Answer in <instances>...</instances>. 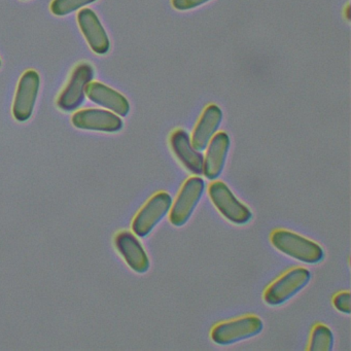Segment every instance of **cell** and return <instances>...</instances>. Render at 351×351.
I'll return each mask as SVG.
<instances>
[{
  "label": "cell",
  "instance_id": "obj_11",
  "mask_svg": "<svg viewBox=\"0 0 351 351\" xmlns=\"http://www.w3.org/2000/svg\"><path fill=\"white\" fill-rule=\"evenodd\" d=\"M230 147L231 139L226 132L217 133L211 138L206 147L207 152L203 165V174L207 180H217L223 173Z\"/></svg>",
  "mask_w": 351,
  "mask_h": 351
},
{
  "label": "cell",
  "instance_id": "obj_18",
  "mask_svg": "<svg viewBox=\"0 0 351 351\" xmlns=\"http://www.w3.org/2000/svg\"><path fill=\"white\" fill-rule=\"evenodd\" d=\"M334 307L341 313L350 314V293L342 291L337 293L332 299Z\"/></svg>",
  "mask_w": 351,
  "mask_h": 351
},
{
  "label": "cell",
  "instance_id": "obj_20",
  "mask_svg": "<svg viewBox=\"0 0 351 351\" xmlns=\"http://www.w3.org/2000/svg\"><path fill=\"white\" fill-rule=\"evenodd\" d=\"M349 9H350V8H349V5H347V8H346V17H347V20L350 19V17H349Z\"/></svg>",
  "mask_w": 351,
  "mask_h": 351
},
{
  "label": "cell",
  "instance_id": "obj_19",
  "mask_svg": "<svg viewBox=\"0 0 351 351\" xmlns=\"http://www.w3.org/2000/svg\"><path fill=\"white\" fill-rule=\"evenodd\" d=\"M210 0H172V5L178 11H190L205 5Z\"/></svg>",
  "mask_w": 351,
  "mask_h": 351
},
{
  "label": "cell",
  "instance_id": "obj_4",
  "mask_svg": "<svg viewBox=\"0 0 351 351\" xmlns=\"http://www.w3.org/2000/svg\"><path fill=\"white\" fill-rule=\"evenodd\" d=\"M209 198L215 208L228 221L235 225H245L252 219V213L240 202L225 182L217 180L208 188Z\"/></svg>",
  "mask_w": 351,
  "mask_h": 351
},
{
  "label": "cell",
  "instance_id": "obj_2",
  "mask_svg": "<svg viewBox=\"0 0 351 351\" xmlns=\"http://www.w3.org/2000/svg\"><path fill=\"white\" fill-rule=\"evenodd\" d=\"M311 273L303 267H295L281 275L271 283L264 293L265 303L269 306H280L295 297L307 287Z\"/></svg>",
  "mask_w": 351,
  "mask_h": 351
},
{
  "label": "cell",
  "instance_id": "obj_3",
  "mask_svg": "<svg viewBox=\"0 0 351 351\" xmlns=\"http://www.w3.org/2000/svg\"><path fill=\"white\" fill-rule=\"evenodd\" d=\"M264 328L262 319L256 315H245L221 322L211 330V339L221 346L235 344L254 338Z\"/></svg>",
  "mask_w": 351,
  "mask_h": 351
},
{
  "label": "cell",
  "instance_id": "obj_6",
  "mask_svg": "<svg viewBox=\"0 0 351 351\" xmlns=\"http://www.w3.org/2000/svg\"><path fill=\"white\" fill-rule=\"evenodd\" d=\"M172 197L168 193L159 192L149 198L133 219L132 230L139 237H147L171 208Z\"/></svg>",
  "mask_w": 351,
  "mask_h": 351
},
{
  "label": "cell",
  "instance_id": "obj_15",
  "mask_svg": "<svg viewBox=\"0 0 351 351\" xmlns=\"http://www.w3.org/2000/svg\"><path fill=\"white\" fill-rule=\"evenodd\" d=\"M223 117L221 108L215 104H210L205 108L195 127L192 138H191L195 149L199 152L206 149L211 138L217 134L223 122Z\"/></svg>",
  "mask_w": 351,
  "mask_h": 351
},
{
  "label": "cell",
  "instance_id": "obj_17",
  "mask_svg": "<svg viewBox=\"0 0 351 351\" xmlns=\"http://www.w3.org/2000/svg\"><path fill=\"white\" fill-rule=\"evenodd\" d=\"M95 1L96 0H53L50 9L55 16L63 17Z\"/></svg>",
  "mask_w": 351,
  "mask_h": 351
},
{
  "label": "cell",
  "instance_id": "obj_1",
  "mask_svg": "<svg viewBox=\"0 0 351 351\" xmlns=\"http://www.w3.org/2000/svg\"><path fill=\"white\" fill-rule=\"evenodd\" d=\"M272 245L289 258L305 264H318L324 258L322 246L289 230H275L270 236Z\"/></svg>",
  "mask_w": 351,
  "mask_h": 351
},
{
  "label": "cell",
  "instance_id": "obj_8",
  "mask_svg": "<svg viewBox=\"0 0 351 351\" xmlns=\"http://www.w3.org/2000/svg\"><path fill=\"white\" fill-rule=\"evenodd\" d=\"M40 75L34 69L26 71L18 84L13 104V116L19 122L29 120L40 91Z\"/></svg>",
  "mask_w": 351,
  "mask_h": 351
},
{
  "label": "cell",
  "instance_id": "obj_16",
  "mask_svg": "<svg viewBox=\"0 0 351 351\" xmlns=\"http://www.w3.org/2000/svg\"><path fill=\"white\" fill-rule=\"evenodd\" d=\"M334 342L332 330L324 324H318L312 330L308 350L332 351L334 348Z\"/></svg>",
  "mask_w": 351,
  "mask_h": 351
},
{
  "label": "cell",
  "instance_id": "obj_9",
  "mask_svg": "<svg viewBox=\"0 0 351 351\" xmlns=\"http://www.w3.org/2000/svg\"><path fill=\"white\" fill-rule=\"evenodd\" d=\"M71 122L75 128L108 133L118 132L124 126L118 114L98 108L79 110L73 114Z\"/></svg>",
  "mask_w": 351,
  "mask_h": 351
},
{
  "label": "cell",
  "instance_id": "obj_5",
  "mask_svg": "<svg viewBox=\"0 0 351 351\" xmlns=\"http://www.w3.org/2000/svg\"><path fill=\"white\" fill-rule=\"evenodd\" d=\"M204 190L205 182L199 176H193L184 182L170 208L169 221L172 225L182 227L188 223L198 206Z\"/></svg>",
  "mask_w": 351,
  "mask_h": 351
},
{
  "label": "cell",
  "instance_id": "obj_10",
  "mask_svg": "<svg viewBox=\"0 0 351 351\" xmlns=\"http://www.w3.org/2000/svg\"><path fill=\"white\" fill-rule=\"evenodd\" d=\"M77 23L88 45L95 54L104 55L110 51V42L99 18L91 9H83L77 14Z\"/></svg>",
  "mask_w": 351,
  "mask_h": 351
},
{
  "label": "cell",
  "instance_id": "obj_14",
  "mask_svg": "<svg viewBox=\"0 0 351 351\" xmlns=\"http://www.w3.org/2000/svg\"><path fill=\"white\" fill-rule=\"evenodd\" d=\"M117 250L134 272L143 274L149 269V258L136 237L130 232H121L116 237Z\"/></svg>",
  "mask_w": 351,
  "mask_h": 351
},
{
  "label": "cell",
  "instance_id": "obj_7",
  "mask_svg": "<svg viewBox=\"0 0 351 351\" xmlns=\"http://www.w3.org/2000/svg\"><path fill=\"white\" fill-rule=\"evenodd\" d=\"M94 77V69L88 63L75 67L66 87L57 100V106L64 112H73L81 106L86 97V87Z\"/></svg>",
  "mask_w": 351,
  "mask_h": 351
},
{
  "label": "cell",
  "instance_id": "obj_12",
  "mask_svg": "<svg viewBox=\"0 0 351 351\" xmlns=\"http://www.w3.org/2000/svg\"><path fill=\"white\" fill-rule=\"evenodd\" d=\"M170 145L178 161L195 176L203 174L204 157L193 147L190 135L182 129L174 131L170 136Z\"/></svg>",
  "mask_w": 351,
  "mask_h": 351
},
{
  "label": "cell",
  "instance_id": "obj_21",
  "mask_svg": "<svg viewBox=\"0 0 351 351\" xmlns=\"http://www.w3.org/2000/svg\"><path fill=\"white\" fill-rule=\"evenodd\" d=\"M0 66H1V59H0Z\"/></svg>",
  "mask_w": 351,
  "mask_h": 351
},
{
  "label": "cell",
  "instance_id": "obj_13",
  "mask_svg": "<svg viewBox=\"0 0 351 351\" xmlns=\"http://www.w3.org/2000/svg\"><path fill=\"white\" fill-rule=\"evenodd\" d=\"M86 95L94 104L112 110L120 117H126L130 112L128 100L120 92L98 82H91L86 87Z\"/></svg>",
  "mask_w": 351,
  "mask_h": 351
}]
</instances>
